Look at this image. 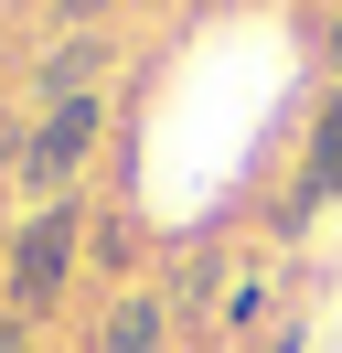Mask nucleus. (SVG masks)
<instances>
[{
  "label": "nucleus",
  "instance_id": "nucleus-1",
  "mask_svg": "<svg viewBox=\"0 0 342 353\" xmlns=\"http://www.w3.org/2000/svg\"><path fill=\"white\" fill-rule=\"evenodd\" d=\"M75 268H86V203L54 193V203H32V214H21L11 257H0V300H11L21 321H54L64 289H75Z\"/></svg>",
  "mask_w": 342,
  "mask_h": 353
},
{
  "label": "nucleus",
  "instance_id": "nucleus-2",
  "mask_svg": "<svg viewBox=\"0 0 342 353\" xmlns=\"http://www.w3.org/2000/svg\"><path fill=\"white\" fill-rule=\"evenodd\" d=\"M97 129H107V108H97V97H54V108H32V129H21V182H32V193L54 203L64 182L86 172Z\"/></svg>",
  "mask_w": 342,
  "mask_h": 353
},
{
  "label": "nucleus",
  "instance_id": "nucleus-3",
  "mask_svg": "<svg viewBox=\"0 0 342 353\" xmlns=\"http://www.w3.org/2000/svg\"><path fill=\"white\" fill-rule=\"evenodd\" d=\"M321 203H342V86L310 108V139H299V182H289V203H278V225H310Z\"/></svg>",
  "mask_w": 342,
  "mask_h": 353
},
{
  "label": "nucleus",
  "instance_id": "nucleus-4",
  "mask_svg": "<svg viewBox=\"0 0 342 353\" xmlns=\"http://www.w3.org/2000/svg\"><path fill=\"white\" fill-rule=\"evenodd\" d=\"M107 65H118V32H64V43L32 65V97H43V108H54V97H97Z\"/></svg>",
  "mask_w": 342,
  "mask_h": 353
},
{
  "label": "nucleus",
  "instance_id": "nucleus-5",
  "mask_svg": "<svg viewBox=\"0 0 342 353\" xmlns=\"http://www.w3.org/2000/svg\"><path fill=\"white\" fill-rule=\"evenodd\" d=\"M97 353H171V300L161 289H118L97 321Z\"/></svg>",
  "mask_w": 342,
  "mask_h": 353
},
{
  "label": "nucleus",
  "instance_id": "nucleus-6",
  "mask_svg": "<svg viewBox=\"0 0 342 353\" xmlns=\"http://www.w3.org/2000/svg\"><path fill=\"white\" fill-rule=\"evenodd\" d=\"M268 300H278V279H235L225 300H214V332H256V321H268Z\"/></svg>",
  "mask_w": 342,
  "mask_h": 353
},
{
  "label": "nucleus",
  "instance_id": "nucleus-7",
  "mask_svg": "<svg viewBox=\"0 0 342 353\" xmlns=\"http://www.w3.org/2000/svg\"><path fill=\"white\" fill-rule=\"evenodd\" d=\"M54 22H64V32H107V22H118V0H54Z\"/></svg>",
  "mask_w": 342,
  "mask_h": 353
},
{
  "label": "nucleus",
  "instance_id": "nucleus-8",
  "mask_svg": "<svg viewBox=\"0 0 342 353\" xmlns=\"http://www.w3.org/2000/svg\"><path fill=\"white\" fill-rule=\"evenodd\" d=\"M256 353H310V310H289V321L256 332Z\"/></svg>",
  "mask_w": 342,
  "mask_h": 353
},
{
  "label": "nucleus",
  "instance_id": "nucleus-9",
  "mask_svg": "<svg viewBox=\"0 0 342 353\" xmlns=\"http://www.w3.org/2000/svg\"><path fill=\"white\" fill-rule=\"evenodd\" d=\"M0 353H43V321H21V310H0Z\"/></svg>",
  "mask_w": 342,
  "mask_h": 353
},
{
  "label": "nucleus",
  "instance_id": "nucleus-10",
  "mask_svg": "<svg viewBox=\"0 0 342 353\" xmlns=\"http://www.w3.org/2000/svg\"><path fill=\"white\" fill-rule=\"evenodd\" d=\"M321 75H332V86H342V11H332V22H321Z\"/></svg>",
  "mask_w": 342,
  "mask_h": 353
}]
</instances>
